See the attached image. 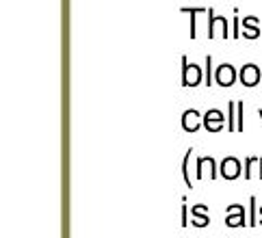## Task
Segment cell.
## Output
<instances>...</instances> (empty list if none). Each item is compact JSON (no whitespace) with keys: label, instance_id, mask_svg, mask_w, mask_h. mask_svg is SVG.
I'll use <instances>...</instances> for the list:
<instances>
[{"label":"cell","instance_id":"6da1fadb","mask_svg":"<svg viewBox=\"0 0 262 238\" xmlns=\"http://www.w3.org/2000/svg\"><path fill=\"white\" fill-rule=\"evenodd\" d=\"M200 82H204L200 63H189L186 54H182V87H198Z\"/></svg>","mask_w":262,"mask_h":238},{"label":"cell","instance_id":"7a4b0ae2","mask_svg":"<svg viewBox=\"0 0 262 238\" xmlns=\"http://www.w3.org/2000/svg\"><path fill=\"white\" fill-rule=\"evenodd\" d=\"M208 39H214L219 33V37L228 39L230 37V31H228V20L223 15H214V9H208Z\"/></svg>","mask_w":262,"mask_h":238},{"label":"cell","instance_id":"3957f363","mask_svg":"<svg viewBox=\"0 0 262 238\" xmlns=\"http://www.w3.org/2000/svg\"><path fill=\"white\" fill-rule=\"evenodd\" d=\"M195 178L198 180H204V178L217 180V160L212 156L198 158V163H195Z\"/></svg>","mask_w":262,"mask_h":238},{"label":"cell","instance_id":"277c9868","mask_svg":"<svg viewBox=\"0 0 262 238\" xmlns=\"http://www.w3.org/2000/svg\"><path fill=\"white\" fill-rule=\"evenodd\" d=\"M226 121H228V115H226V113H221L219 109H210V111L204 113V128L208 130V132L223 130Z\"/></svg>","mask_w":262,"mask_h":238},{"label":"cell","instance_id":"5b68a950","mask_svg":"<svg viewBox=\"0 0 262 238\" xmlns=\"http://www.w3.org/2000/svg\"><path fill=\"white\" fill-rule=\"evenodd\" d=\"M219 174H221V178H226V180H236V178H241V176H245V174H243L241 160H238L236 156L223 158V160H221V167H219Z\"/></svg>","mask_w":262,"mask_h":238},{"label":"cell","instance_id":"8992f818","mask_svg":"<svg viewBox=\"0 0 262 238\" xmlns=\"http://www.w3.org/2000/svg\"><path fill=\"white\" fill-rule=\"evenodd\" d=\"M236 78H238V74L230 63H221L217 72H214V82H217L219 87H232V84L236 82Z\"/></svg>","mask_w":262,"mask_h":238},{"label":"cell","instance_id":"52a82bcc","mask_svg":"<svg viewBox=\"0 0 262 238\" xmlns=\"http://www.w3.org/2000/svg\"><path fill=\"white\" fill-rule=\"evenodd\" d=\"M238 80H241L243 84H245V87L254 89L256 84L262 80V72H260L258 65L247 63V65H243V70H241V74H238Z\"/></svg>","mask_w":262,"mask_h":238},{"label":"cell","instance_id":"ba28073f","mask_svg":"<svg viewBox=\"0 0 262 238\" xmlns=\"http://www.w3.org/2000/svg\"><path fill=\"white\" fill-rule=\"evenodd\" d=\"M200 126H204V115H200V111L189 109L182 113V130L184 132H198Z\"/></svg>","mask_w":262,"mask_h":238},{"label":"cell","instance_id":"9c48e42d","mask_svg":"<svg viewBox=\"0 0 262 238\" xmlns=\"http://www.w3.org/2000/svg\"><path fill=\"white\" fill-rule=\"evenodd\" d=\"M226 225L228 227H243V225H247L245 223V208H243L241 204H232L226 208Z\"/></svg>","mask_w":262,"mask_h":238},{"label":"cell","instance_id":"30bf717a","mask_svg":"<svg viewBox=\"0 0 262 238\" xmlns=\"http://www.w3.org/2000/svg\"><path fill=\"white\" fill-rule=\"evenodd\" d=\"M258 22L260 20L256 15H247L245 20H243V37H247V39H258V37H260Z\"/></svg>","mask_w":262,"mask_h":238},{"label":"cell","instance_id":"8fae6325","mask_svg":"<svg viewBox=\"0 0 262 238\" xmlns=\"http://www.w3.org/2000/svg\"><path fill=\"white\" fill-rule=\"evenodd\" d=\"M204 11H208V9H195V7H184L182 9V13H189L191 15V39H195L198 37V15L204 13Z\"/></svg>","mask_w":262,"mask_h":238},{"label":"cell","instance_id":"7c38bea8","mask_svg":"<svg viewBox=\"0 0 262 238\" xmlns=\"http://www.w3.org/2000/svg\"><path fill=\"white\" fill-rule=\"evenodd\" d=\"M204 84L206 87H212L214 82V74H212V56H206L204 59Z\"/></svg>","mask_w":262,"mask_h":238},{"label":"cell","instance_id":"4fadbf2b","mask_svg":"<svg viewBox=\"0 0 262 238\" xmlns=\"http://www.w3.org/2000/svg\"><path fill=\"white\" fill-rule=\"evenodd\" d=\"M191 154H193V149H186V154H184V160H182V180H184V184L186 186H193L191 182V176H189V160H191Z\"/></svg>","mask_w":262,"mask_h":238},{"label":"cell","instance_id":"5bb4252c","mask_svg":"<svg viewBox=\"0 0 262 238\" xmlns=\"http://www.w3.org/2000/svg\"><path fill=\"white\" fill-rule=\"evenodd\" d=\"M234 109H236V102L230 100L228 102V130L230 132L236 130V121H234Z\"/></svg>","mask_w":262,"mask_h":238},{"label":"cell","instance_id":"9a60e30c","mask_svg":"<svg viewBox=\"0 0 262 238\" xmlns=\"http://www.w3.org/2000/svg\"><path fill=\"white\" fill-rule=\"evenodd\" d=\"M243 111H245V104L236 102V132L245 130V121H243Z\"/></svg>","mask_w":262,"mask_h":238},{"label":"cell","instance_id":"2e32d148","mask_svg":"<svg viewBox=\"0 0 262 238\" xmlns=\"http://www.w3.org/2000/svg\"><path fill=\"white\" fill-rule=\"evenodd\" d=\"M256 195H251L249 197V225L254 227V225H258V221H256Z\"/></svg>","mask_w":262,"mask_h":238},{"label":"cell","instance_id":"e0dca14e","mask_svg":"<svg viewBox=\"0 0 262 238\" xmlns=\"http://www.w3.org/2000/svg\"><path fill=\"white\" fill-rule=\"evenodd\" d=\"M258 156H247L245 158V178L247 180H251V165H254V163H258Z\"/></svg>","mask_w":262,"mask_h":238},{"label":"cell","instance_id":"ac0fdd59","mask_svg":"<svg viewBox=\"0 0 262 238\" xmlns=\"http://www.w3.org/2000/svg\"><path fill=\"white\" fill-rule=\"evenodd\" d=\"M195 227H206V225H208L210 223V219L208 217H206V214H198V217H193V221H191Z\"/></svg>","mask_w":262,"mask_h":238},{"label":"cell","instance_id":"d6986e66","mask_svg":"<svg viewBox=\"0 0 262 238\" xmlns=\"http://www.w3.org/2000/svg\"><path fill=\"white\" fill-rule=\"evenodd\" d=\"M208 212V208H206L204 204H195L193 206V217H198V214H206Z\"/></svg>","mask_w":262,"mask_h":238},{"label":"cell","instance_id":"ffe728a7","mask_svg":"<svg viewBox=\"0 0 262 238\" xmlns=\"http://www.w3.org/2000/svg\"><path fill=\"white\" fill-rule=\"evenodd\" d=\"M238 9H234V39H238Z\"/></svg>","mask_w":262,"mask_h":238},{"label":"cell","instance_id":"44dd1931","mask_svg":"<svg viewBox=\"0 0 262 238\" xmlns=\"http://www.w3.org/2000/svg\"><path fill=\"white\" fill-rule=\"evenodd\" d=\"M189 225V221H186V197H182V227Z\"/></svg>","mask_w":262,"mask_h":238},{"label":"cell","instance_id":"7402d4cb","mask_svg":"<svg viewBox=\"0 0 262 238\" xmlns=\"http://www.w3.org/2000/svg\"><path fill=\"white\" fill-rule=\"evenodd\" d=\"M258 165H260V169H258V178H262V158L258 160Z\"/></svg>","mask_w":262,"mask_h":238},{"label":"cell","instance_id":"603a6c76","mask_svg":"<svg viewBox=\"0 0 262 238\" xmlns=\"http://www.w3.org/2000/svg\"><path fill=\"white\" fill-rule=\"evenodd\" d=\"M258 115H260V119H262V109H260V111H258Z\"/></svg>","mask_w":262,"mask_h":238},{"label":"cell","instance_id":"cb8c5ba5","mask_svg":"<svg viewBox=\"0 0 262 238\" xmlns=\"http://www.w3.org/2000/svg\"><path fill=\"white\" fill-rule=\"evenodd\" d=\"M258 225H262V219H260V221H258Z\"/></svg>","mask_w":262,"mask_h":238},{"label":"cell","instance_id":"d4e9b609","mask_svg":"<svg viewBox=\"0 0 262 238\" xmlns=\"http://www.w3.org/2000/svg\"><path fill=\"white\" fill-rule=\"evenodd\" d=\"M260 212H262V208H260Z\"/></svg>","mask_w":262,"mask_h":238}]
</instances>
